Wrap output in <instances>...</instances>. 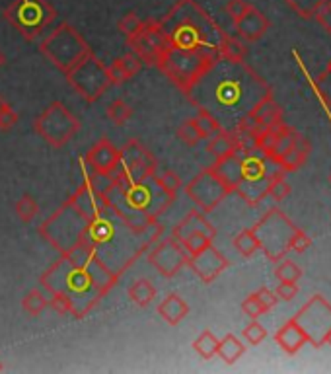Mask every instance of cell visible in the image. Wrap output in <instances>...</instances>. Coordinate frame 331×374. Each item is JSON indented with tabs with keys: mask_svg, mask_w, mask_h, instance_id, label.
Segmentation results:
<instances>
[{
	"mask_svg": "<svg viewBox=\"0 0 331 374\" xmlns=\"http://www.w3.org/2000/svg\"><path fill=\"white\" fill-rule=\"evenodd\" d=\"M269 92L271 88L251 66L218 59L186 98L197 109H207L215 115L222 129L232 131L236 123Z\"/></svg>",
	"mask_w": 331,
	"mask_h": 374,
	"instance_id": "obj_1",
	"label": "cell"
},
{
	"mask_svg": "<svg viewBox=\"0 0 331 374\" xmlns=\"http://www.w3.org/2000/svg\"><path fill=\"white\" fill-rule=\"evenodd\" d=\"M121 277L112 273L96 258L82 250L61 253L51 267L40 277V286L45 293H63L73 301L76 320L88 318L112 293Z\"/></svg>",
	"mask_w": 331,
	"mask_h": 374,
	"instance_id": "obj_2",
	"label": "cell"
},
{
	"mask_svg": "<svg viewBox=\"0 0 331 374\" xmlns=\"http://www.w3.org/2000/svg\"><path fill=\"white\" fill-rule=\"evenodd\" d=\"M78 250L90 253L117 277L129 271L135 261L150 250L143 234L135 232L112 211L88 220Z\"/></svg>",
	"mask_w": 331,
	"mask_h": 374,
	"instance_id": "obj_3",
	"label": "cell"
},
{
	"mask_svg": "<svg viewBox=\"0 0 331 374\" xmlns=\"http://www.w3.org/2000/svg\"><path fill=\"white\" fill-rule=\"evenodd\" d=\"M158 24L166 45L186 53L218 55L227 33L197 0H178Z\"/></svg>",
	"mask_w": 331,
	"mask_h": 374,
	"instance_id": "obj_4",
	"label": "cell"
},
{
	"mask_svg": "<svg viewBox=\"0 0 331 374\" xmlns=\"http://www.w3.org/2000/svg\"><path fill=\"white\" fill-rule=\"evenodd\" d=\"M220 55L212 53H186V51L171 49L166 45V49L160 55V61L156 68L176 86V88L187 96L189 90L199 82L203 74L217 63Z\"/></svg>",
	"mask_w": 331,
	"mask_h": 374,
	"instance_id": "obj_5",
	"label": "cell"
},
{
	"mask_svg": "<svg viewBox=\"0 0 331 374\" xmlns=\"http://www.w3.org/2000/svg\"><path fill=\"white\" fill-rule=\"evenodd\" d=\"M40 53L47 59L51 65L65 74L74 65H78L82 59L88 57L92 53V47L73 24L61 22L53 32L47 33L41 40Z\"/></svg>",
	"mask_w": 331,
	"mask_h": 374,
	"instance_id": "obj_6",
	"label": "cell"
},
{
	"mask_svg": "<svg viewBox=\"0 0 331 374\" xmlns=\"http://www.w3.org/2000/svg\"><path fill=\"white\" fill-rule=\"evenodd\" d=\"M88 217L71 199H66L47 220L41 222L40 234L59 253L73 252L80 244L82 232L88 224Z\"/></svg>",
	"mask_w": 331,
	"mask_h": 374,
	"instance_id": "obj_7",
	"label": "cell"
},
{
	"mask_svg": "<svg viewBox=\"0 0 331 374\" xmlns=\"http://www.w3.org/2000/svg\"><path fill=\"white\" fill-rule=\"evenodd\" d=\"M275 178H287V171L261 152L242 156V181L234 193L250 207H258L269 195V183Z\"/></svg>",
	"mask_w": 331,
	"mask_h": 374,
	"instance_id": "obj_8",
	"label": "cell"
},
{
	"mask_svg": "<svg viewBox=\"0 0 331 374\" xmlns=\"http://www.w3.org/2000/svg\"><path fill=\"white\" fill-rule=\"evenodd\" d=\"M2 16L25 41H33L55 22L57 10L49 0H14L4 8Z\"/></svg>",
	"mask_w": 331,
	"mask_h": 374,
	"instance_id": "obj_9",
	"label": "cell"
},
{
	"mask_svg": "<svg viewBox=\"0 0 331 374\" xmlns=\"http://www.w3.org/2000/svg\"><path fill=\"white\" fill-rule=\"evenodd\" d=\"M251 230L259 240V250L265 253L267 260L277 263L291 252L289 242H291L292 232L296 230V224L289 220L283 211L273 207L251 227Z\"/></svg>",
	"mask_w": 331,
	"mask_h": 374,
	"instance_id": "obj_10",
	"label": "cell"
},
{
	"mask_svg": "<svg viewBox=\"0 0 331 374\" xmlns=\"http://www.w3.org/2000/svg\"><path fill=\"white\" fill-rule=\"evenodd\" d=\"M33 131L47 143L49 147L63 148L80 131V119L63 102H53L35 117Z\"/></svg>",
	"mask_w": 331,
	"mask_h": 374,
	"instance_id": "obj_11",
	"label": "cell"
},
{
	"mask_svg": "<svg viewBox=\"0 0 331 374\" xmlns=\"http://www.w3.org/2000/svg\"><path fill=\"white\" fill-rule=\"evenodd\" d=\"M123 203L129 207L133 212L145 215L148 219H158L160 215L170 209V205L176 201L156 181V174L140 181H131L121 186Z\"/></svg>",
	"mask_w": 331,
	"mask_h": 374,
	"instance_id": "obj_12",
	"label": "cell"
},
{
	"mask_svg": "<svg viewBox=\"0 0 331 374\" xmlns=\"http://www.w3.org/2000/svg\"><path fill=\"white\" fill-rule=\"evenodd\" d=\"M65 78L68 86L88 104H94L112 88V82L107 76V65H104L94 55V51L88 57L82 59L78 65H74L68 73H65Z\"/></svg>",
	"mask_w": 331,
	"mask_h": 374,
	"instance_id": "obj_13",
	"label": "cell"
},
{
	"mask_svg": "<svg viewBox=\"0 0 331 374\" xmlns=\"http://www.w3.org/2000/svg\"><path fill=\"white\" fill-rule=\"evenodd\" d=\"M119 155H121V160H119V166H117L114 176L107 178L109 181L125 186L131 181L150 178L158 170V160L137 138H129L123 145V148H119Z\"/></svg>",
	"mask_w": 331,
	"mask_h": 374,
	"instance_id": "obj_14",
	"label": "cell"
},
{
	"mask_svg": "<svg viewBox=\"0 0 331 374\" xmlns=\"http://www.w3.org/2000/svg\"><path fill=\"white\" fill-rule=\"evenodd\" d=\"M183 191H186L187 199H191L195 207L205 215L215 211L218 205L232 193L230 187L212 170V166L199 171L189 183L183 186Z\"/></svg>",
	"mask_w": 331,
	"mask_h": 374,
	"instance_id": "obj_15",
	"label": "cell"
},
{
	"mask_svg": "<svg viewBox=\"0 0 331 374\" xmlns=\"http://www.w3.org/2000/svg\"><path fill=\"white\" fill-rule=\"evenodd\" d=\"M170 236L176 238L179 244L186 248L189 255H195V253L203 252L205 248H209L215 242L217 228L207 220L205 212L193 209L171 228Z\"/></svg>",
	"mask_w": 331,
	"mask_h": 374,
	"instance_id": "obj_16",
	"label": "cell"
},
{
	"mask_svg": "<svg viewBox=\"0 0 331 374\" xmlns=\"http://www.w3.org/2000/svg\"><path fill=\"white\" fill-rule=\"evenodd\" d=\"M296 324L302 327V332L306 334L308 343H312L315 349H320L325 337L331 332V304L322 294H314L310 301L299 310V314H294Z\"/></svg>",
	"mask_w": 331,
	"mask_h": 374,
	"instance_id": "obj_17",
	"label": "cell"
},
{
	"mask_svg": "<svg viewBox=\"0 0 331 374\" xmlns=\"http://www.w3.org/2000/svg\"><path fill=\"white\" fill-rule=\"evenodd\" d=\"M189 258L191 255L187 253L186 248L174 236L162 238L160 242L150 246L148 250V263L166 279H174L181 269L187 267Z\"/></svg>",
	"mask_w": 331,
	"mask_h": 374,
	"instance_id": "obj_18",
	"label": "cell"
},
{
	"mask_svg": "<svg viewBox=\"0 0 331 374\" xmlns=\"http://www.w3.org/2000/svg\"><path fill=\"white\" fill-rule=\"evenodd\" d=\"M131 53H135L140 63L146 66H156L160 61V55L166 49V40L160 32V24L156 18H148L145 20V28L143 32H138L133 37L125 40Z\"/></svg>",
	"mask_w": 331,
	"mask_h": 374,
	"instance_id": "obj_19",
	"label": "cell"
},
{
	"mask_svg": "<svg viewBox=\"0 0 331 374\" xmlns=\"http://www.w3.org/2000/svg\"><path fill=\"white\" fill-rule=\"evenodd\" d=\"M187 267L193 269L195 275L199 277L205 285H210L212 281H217L218 277H220V273H224V271L230 267V261H228L224 253L210 244L209 248H205L203 252L191 255Z\"/></svg>",
	"mask_w": 331,
	"mask_h": 374,
	"instance_id": "obj_20",
	"label": "cell"
},
{
	"mask_svg": "<svg viewBox=\"0 0 331 374\" xmlns=\"http://www.w3.org/2000/svg\"><path fill=\"white\" fill-rule=\"evenodd\" d=\"M86 160L90 162V166L94 168V171L97 174V178H112L119 166L121 155H119V148L115 147L114 143L107 137H102L100 140H96L90 150L86 152Z\"/></svg>",
	"mask_w": 331,
	"mask_h": 374,
	"instance_id": "obj_21",
	"label": "cell"
},
{
	"mask_svg": "<svg viewBox=\"0 0 331 374\" xmlns=\"http://www.w3.org/2000/svg\"><path fill=\"white\" fill-rule=\"evenodd\" d=\"M236 28V37H240L246 43H255L259 41L267 32H269V28H271V22H269V18L263 14V12H259L253 4H251L250 8L243 12L242 16L238 18L234 22Z\"/></svg>",
	"mask_w": 331,
	"mask_h": 374,
	"instance_id": "obj_22",
	"label": "cell"
},
{
	"mask_svg": "<svg viewBox=\"0 0 331 374\" xmlns=\"http://www.w3.org/2000/svg\"><path fill=\"white\" fill-rule=\"evenodd\" d=\"M275 342L287 355H296L304 345L308 343L306 334L302 332V327L296 324V320L291 318L287 320L277 332H275Z\"/></svg>",
	"mask_w": 331,
	"mask_h": 374,
	"instance_id": "obj_23",
	"label": "cell"
},
{
	"mask_svg": "<svg viewBox=\"0 0 331 374\" xmlns=\"http://www.w3.org/2000/svg\"><path fill=\"white\" fill-rule=\"evenodd\" d=\"M242 156L243 155H240V152H234L227 158H218L212 162V170L217 171L220 179L230 187L232 193L242 181Z\"/></svg>",
	"mask_w": 331,
	"mask_h": 374,
	"instance_id": "obj_24",
	"label": "cell"
},
{
	"mask_svg": "<svg viewBox=\"0 0 331 374\" xmlns=\"http://www.w3.org/2000/svg\"><path fill=\"white\" fill-rule=\"evenodd\" d=\"M310 152H312V143H310L306 137L296 135L294 143H292V147L289 148L281 158H277L275 162L279 164V166L289 174V171L299 170L300 166L308 160Z\"/></svg>",
	"mask_w": 331,
	"mask_h": 374,
	"instance_id": "obj_25",
	"label": "cell"
},
{
	"mask_svg": "<svg viewBox=\"0 0 331 374\" xmlns=\"http://www.w3.org/2000/svg\"><path fill=\"white\" fill-rule=\"evenodd\" d=\"M248 115H250L253 121L259 123L261 127H269V125L283 121V109H281V106L275 102L271 92L259 99L258 104L248 111Z\"/></svg>",
	"mask_w": 331,
	"mask_h": 374,
	"instance_id": "obj_26",
	"label": "cell"
},
{
	"mask_svg": "<svg viewBox=\"0 0 331 374\" xmlns=\"http://www.w3.org/2000/svg\"><path fill=\"white\" fill-rule=\"evenodd\" d=\"M158 314L166 324L178 325L189 314V304L179 294L171 293L158 304Z\"/></svg>",
	"mask_w": 331,
	"mask_h": 374,
	"instance_id": "obj_27",
	"label": "cell"
},
{
	"mask_svg": "<svg viewBox=\"0 0 331 374\" xmlns=\"http://www.w3.org/2000/svg\"><path fill=\"white\" fill-rule=\"evenodd\" d=\"M207 152H209L215 160L218 158H227V156L238 152V140H236L234 133L232 131H220L217 135H212L210 138H207Z\"/></svg>",
	"mask_w": 331,
	"mask_h": 374,
	"instance_id": "obj_28",
	"label": "cell"
},
{
	"mask_svg": "<svg viewBox=\"0 0 331 374\" xmlns=\"http://www.w3.org/2000/svg\"><path fill=\"white\" fill-rule=\"evenodd\" d=\"M218 55H220V59L230 61V63H246L248 45H246V41H242L240 37H234V35L224 33L222 43H220V47H218Z\"/></svg>",
	"mask_w": 331,
	"mask_h": 374,
	"instance_id": "obj_29",
	"label": "cell"
},
{
	"mask_svg": "<svg viewBox=\"0 0 331 374\" xmlns=\"http://www.w3.org/2000/svg\"><path fill=\"white\" fill-rule=\"evenodd\" d=\"M243 353H246V345H243L236 335L228 334L224 335L222 339H218L217 355L222 358L227 365H234L236 361H240Z\"/></svg>",
	"mask_w": 331,
	"mask_h": 374,
	"instance_id": "obj_30",
	"label": "cell"
},
{
	"mask_svg": "<svg viewBox=\"0 0 331 374\" xmlns=\"http://www.w3.org/2000/svg\"><path fill=\"white\" fill-rule=\"evenodd\" d=\"M127 294H129V298L137 304L138 308H146L156 298V286L148 279H138L127 289Z\"/></svg>",
	"mask_w": 331,
	"mask_h": 374,
	"instance_id": "obj_31",
	"label": "cell"
},
{
	"mask_svg": "<svg viewBox=\"0 0 331 374\" xmlns=\"http://www.w3.org/2000/svg\"><path fill=\"white\" fill-rule=\"evenodd\" d=\"M49 306V296L41 289H32V291H28L24 294V298H22V308L28 316L37 318L41 316Z\"/></svg>",
	"mask_w": 331,
	"mask_h": 374,
	"instance_id": "obj_32",
	"label": "cell"
},
{
	"mask_svg": "<svg viewBox=\"0 0 331 374\" xmlns=\"http://www.w3.org/2000/svg\"><path fill=\"white\" fill-rule=\"evenodd\" d=\"M232 246H234V250L242 258H251V255H255L259 252V240L253 234L251 228H246L242 232H238L234 240H232Z\"/></svg>",
	"mask_w": 331,
	"mask_h": 374,
	"instance_id": "obj_33",
	"label": "cell"
},
{
	"mask_svg": "<svg viewBox=\"0 0 331 374\" xmlns=\"http://www.w3.org/2000/svg\"><path fill=\"white\" fill-rule=\"evenodd\" d=\"M191 119H193L195 125H197V129L201 133L203 140H207V138H210L212 135H217L220 131H224L222 129V125L218 123L217 117L212 114H209L207 109H197V115L191 117Z\"/></svg>",
	"mask_w": 331,
	"mask_h": 374,
	"instance_id": "obj_34",
	"label": "cell"
},
{
	"mask_svg": "<svg viewBox=\"0 0 331 374\" xmlns=\"http://www.w3.org/2000/svg\"><path fill=\"white\" fill-rule=\"evenodd\" d=\"M193 349L195 353L199 355L205 361H210L212 357H217V349H218V339L217 335L212 334L210 330H205L197 339L193 342Z\"/></svg>",
	"mask_w": 331,
	"mask_h": 374,
	"instance_id": "obj_35",
	"label": "cell"
},
{
	"mask_svg": "<svg viewBox=\"0 0 331 374\" xmlns=\"http://www.w3.org/2000/svg\"><path fill=\"white\" fill-rule=\"evenodd\" d=\"M14 211H16L18 219L22 220L24 224H28V222H32L33 219H37V215H40V205H37V201H35L30 193H24V195L18 199L16 205H14Z\"/></svg>",
	"mask_w": 331,
	"mask_h": 374,
	"instance_id": "obj_36",
	"label": "cell"
},
{
	"mask_svg": "<svg viewBox=\"0 0 331 374\" xmlns=\"http://www.w3.org/2000/svg\"><path fill=\"white\" fill-rule=\"evenodd\" d=\"M131 117H133V107L127 102H123V99H114L107 106V119L114 123V125H117V127H123Z\"/></svg>",
	"mask_w": 331,
	"mask_h": 374,
	"instance_id": "obj_37",
	"label": "cell"
},
{
	"mask_svg": "<svg viewBox=\"0 0 331 374\" xmlns=\"http://www.w3.org/2000/svg\"><path fill=\"white\" fill-rule=\"evenodd\" d=\"M273 275L277 281H289V283H299V279L302 277V269L291 260H281L277 261V265H275Z\"/></svg>",
	"mask_w": 331,
	"mask_h": 374,
	"instance_id": "obj_38",
	"label": "cell"
},
{
	"mask_svg": "<svg viewBox=\"0 0 331 374\" xmlns=\"http://www.w3.org/2000/svg\"><path fill=\"white\" fill-rule=\"evenodd\" d=\"M283 2L302 20H312L315 10L323 4V0H283Z\"/></svg>",
	"mask_w": 331,
	"mask_h": 374,
	"instance_id": "obj_39",
	"label": "cell"
},
{
	"mask_svg": "<svg viewBox=\"0 0 331 374\" xmlns=\"http://www.w3.org/2000/svg\"><path fill=\"white\" fill-rule=\"evenodd\" d=\"M176 137L189 148L197 147V145L203 140L201 133L197 129V125H195L193 119H187V121L181 123L178 127V131H176Z\"/></svg>",
	"mask_w": 331,
	"mask_h": 374,
	"instance_id": "obj_40",
	"label": "cell"
},
{
	"mask_svg": "<svg viewBox=\"0 0 331 374\" xmlns=\"http://www.w3.org/2000/svg\"><path fill=\"white\" fill-rule=\"evenodd\" d=\"M156 181H158V186L164 189V193H168L171 199H176L179 193V189L183 187V181L179 178V174H176V171L171 170L164 171L160 176H156Z\"/></svg>",
	"mask_w": 331,
	"mask_h": 374,
	"instance_id": "obj_41",
	"label": "cell"
},
{
	"mask_svg": "<svg viewBox=\"0 0 331 374\" xmlns=\"http://www.w3.org/2000/svg\"><path fill=\"white\" fill-rule=\"evenodd\" d=\"M143 28H145V20L138 18L135 12H127V14L117 22V30L125 35V40L137 35L138 32H143Z\"/></svg>",
	"mask_w": 331,
	"mask_h": 374,
	"instance_id": "obj_42",
	"label": "cell"
},
{
	"mask_svg": "<svg viewBox=\"0 0 331 374\" xmlns=\"http://www.w3.org/2000/svg\"><path fill=\"white\" fill-rule=\"evenodd\" d=\"M49 308L57 312L59 316H66V314H74L73 301L63 293H49Z\"/></svg>",
	"mask_w": 331,
	"mask_h": 374,
	"instance_id": "obj_43",
	"label": "cell"
},
{
	"mask_svg": "<svg viewBox=\"0 0 331 374\" xmlns=\"http://www.w3.org/2000/svg\"><path fill=\"white\" fill-rule=\"evenodd\" d=\"M291 183L284 178H275L271 179V183H269V197L273 199L275 203H283L284 199L291 195Z\"/></svg>",
	"mask_w": 331,
	"mask_h": 374,
	"instance_id": "obj_44",
	"label": "cell"
},
{
	"mask_svg": "<svg viewBox=\"0 0 331 374\" xmlns=\"http://www.w3.org/2000/svg\"><path fill=\"white\" fill-rule=\"evenodd\" d=\"M315 90H318V94H320V98L325 106L331 109V71L330 68H325L314 82Z\"/></svg>",
	"mask_w": 331,
	"mask_h": 374,
	"instance_id": "obj_45",
	"label": "cell"
},
{
	"mask_svg": "<svg viewBox=\"0 0 331 374\" xmlns=\"http://www.w3.org/2000/svg\"><path fill=\"white\" fill-rule=\"evenodd\" d=\"M243 339L250 343V345H259L267 337V330L263 325L259 324L258 320H251L250 324L243 327Z\"/></svg>",
	"mask_w": 331,
	"mask_h": 374,
	"instance_id": "obj_46",
	"label": "cell"
},
{
	"mask_svg": "<svg viewBox=\"0 0 331 374\" xmlns=\"http://www.w3.org/2000/svg\"><path fill=\"white\" fill-rule=\"evenodd\" d=\"M107 76H109V82H112V86H121L127 80H131L129 74L125 71V66H123L121 59L117 57L112 63V65H107Z\"/></svg>",
	"mask_w": 331,
	"mask_h": 374,
	"instance_id": "obj_47",
	"label": "cell"
},
{
	"mask_svg": "<svg viewBox=\"0 0 331 374\" xmlns=\"http://www.w3.org/2000/svg\"><path fill=\"white\" fill-rule=\"evenodd\" d=\"M310 246H312V238L308 236L304 230H300V228L296 227V230L292 232L291 242H289V250L296 253H304Z\"/></svg>",
	"mask_w": 331,
	"mask_h": 374,
	"instance_id": "obj_48",
	"label": "cell"
},
{
	"mask_svg": "<svg viewBox=\"0 0 331 374\" xmlns=\"http://www.w3.org/2000/svg\"><path fill=\"white\" fill-rule=\"evenodd\" d=\"M242 312L248 318H251V320H259V316H263V314H265V310H263V306L259 304L255 293L250 294V296H246V298H243Z\"/></svg>",
	"mask_w": 331,
	"mask_h": 374,
	"instance_id": "obj_49",
	"label": "cell"
},
{
	"mask_svg": "<svg viewBox=\"0 0 331 374\" xmlns=\"http://www.w3.org/2000/svg\"><path fill=\"white\" fill-rule=\"evenodd\" d=\"M315 22L322 28L323 32L331 35V0H323V4L315 10Z\"/></svg>",
	"mask_w": 331,
	"mask_h": 374,
	"instance_id": "obj_50",
	"label": "cell"
},
{
	"mask_svg": "<svg viewBox=\"0 0 331 374\" xmlns=\"http://www.w3.org/2000/svg\"><path fill=\"white\" fill-rule=\"evenodd\" d=\"M275 294L279 301H292L299 294V285L296 283H289V281H279V285L275 289Z\"/></svg>",
	"mask_w": 331,
	"mask_h": 374,
	"instance_id": "obj_51",
	"label": "cell"
},
{
	"mask_svg": "<svg viewBox=\"0 0 331 374\" xmlns=\"http://www.w3.org/2000/svg\"><path fill=\"white\" fill-rule=\"evenodd\" d=\"M255 296H258L259 304L263 306V310L265 312H269V310H273L275 306H277V294L271 291V289H267V286H261L259 291H255Z\"/></svg>",
	"mask_w": 331,
	"mask_h": 374,
	"instance_id": "obj_52",
	"label": "cell"
},
{
	"mask_svg": "<svg viewBox=\"0 0 331 374\" xmlns=\"http://www.w3.org/2000/svg\"><path fill=\"white\" fill-rule=\"evenodd\" d=\"M251 4L250 2H246V0H228L227 6H224V10H227V14L230 18H232V22H236L238 18L242 16L246 10L250 8Z\"/></svg>",
	"mask_w": 331,
	"mask_h": 374,
	"instance_id": "obj_53",
	"label": "cell"
},
{
	"mask_svg": "<svg viewBox=\"0 0 331 374\" xmlns=\"http://www.w3.org/2000/svg\"><path fill=\"white\" fill-rule=\"evenodd\" d=\"M18 119H20V117H18V111H14V109L8 106L2 114H0V131H2V133L12 131L16 127Z\"/></svg>",
	"mask_w": 331,
	"mask_h": 374,
	"instance_id": "obj_54",
	"label": "cell"
},
{
	"mask_svg": "<svg viewBox=\"0 0 331 374\" xmlns=\"http://www.w3.org/2000/svg\"><path fill=\"white\" fill-rule=\"evenodd\" d=\"M119 59H121V63H123V66H125L127 74H129V78H133V76H135V74H137L138 71L143 68L140 59H138L135 53H131V51L129 53H125V55H123V57H119Z\"/></svg>",
	"mask_w": 331,
	"mask_h": 374,
	"instance_id": "obj_55",
	"label": "cell"
},
{
	"mask_svg": "<svg viewBox=\"0 0 331 374\" xmlns=\"http://www.w3.org/2000/svg\"><path fill=\"white\" fill-rule=\"evenodd\" d=\"M78 170H80L82 174V181H96L97 179V174L94 171V168L90 166L86 156H80V158H78Z\"/></svg>",
	"mask_w": 331,
	"mask_h": 374,
	"instance_id": "obj_56",
	"label": "cell"
},
{
	"mask_svg": "<svg viewBox=\"0 0 331 374\" xmlns=\"http://www.w3.org/2000/svg\"><path fill=\"white\" fill-rule=\"evenodd\" d=\"M6 107H8V104H6V102L2 99V96H0V114H2V111H4Z\"/></svg>",
	"mask_w": 331,
	"mask_h": 374,
	"instance_id": "obj_57",
	"label": "cell"
},
{
	"mask_svg": "<svg viewBox=\"0 0 331 374\" xmlns=\"http://www.w3.org/2000/svg\"><path fill=\"white\" fill-rule=\"evenodd\" d=\"M4 65H6V57H4V53L0 51V68H2Z\"/></svg>",
	"mask_w": 331,
	"mask_h": 374,
	"instance_id": "obj_58",
	"label": "cell"
},
{
	"mask_svg": "<svg viewBox=\"0 0 331 374\" xmlns=\"http://www.w3.org/2000/svg\"><path fill=\"white\" fill-rule=\"evenodd\" d=\"M325 343H330V345H331V332L327 334V337H325Z\"/></svg>",
	"mask_w": 331,
	"mask_h": 374,
	"instance_id": "obj_59",
	"label": "cell"
},
{
	"mask_svg": "<svg viewBox=\"0 0 331 374\" xmlns=\"http://www.w3.org/2000/svg\"><path fill=\"white\" fill-rule=\"evenodd\" d=\"M2 370H4V365H2V361H0V373H2Z\"/></svg>",
	"mask_w": 331,
	"mask_h": 374,
	"instance_id": "obj_60",
	"label": "cell"
},
{
	"mask_svg": "<svg viewBox=\"0 0 331 374\" xmlns=\"http://www.w3.org/2000/svg\"><path fill=\"white\" fill-rule=\"evenodd\" d=\"M327 68H330V71H331V61H330V65H327Z\"/></svg>",
	"mask_w": 331,
	"mask_h": 374,
	"instance_id": "obj_61",
	"label": "cell"
},
{
	"mask_svg": "<svg viewBox=\"0 0 331 374\" xmlns=\"http://www.w3.org/2000/svg\"><path fill=\"white\" fill-rule=\"evenodd\" d=\"M330 181H331V178H330Z\"/></svg>",
	"mask_w": 331,
	"mask_h": 374,
	"instance_id": "obj_62",
	"label": "cell"
}]
</instances>
